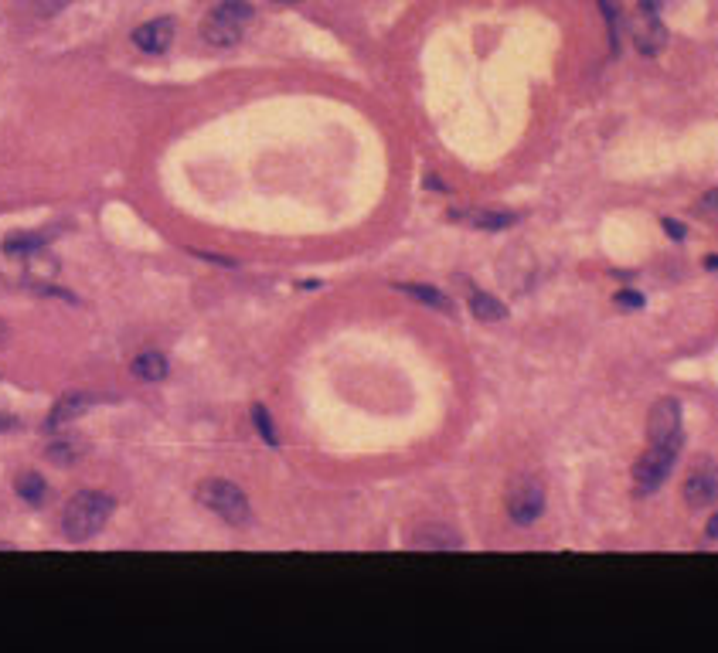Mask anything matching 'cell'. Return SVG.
I'll list each match as a JSON object with an SVG mask.
<instances>
[{
    "mask_svg": "<svg viewBox=\"0 0 718 653\" xmlns=\"http://www.w3.org/2000/svg\"><path fill=\"white\" fill-rule=\"evenodd\" d=\"M630 38L637 45L640 55H657L667 45V28L661 21V14L650 11V7L640 4V11L630 18Z\"/></svg>",
    "mask_w": 718,
    "mask_h": 653,
    "instance_id": "cell-8",
    "label": "cell"
},
{
    "mask_svg": "<svg viewBox=\"0 0 718 653\" xmlns=\"http://www.w3.org/2000/svg\"><path fill=\"white\" fill-rule=\"evenodd\" d=\"M698 208L708 215V222H718V191H708L705 198L698 201Z\"/></svg>",
    "mask_w": 718,
    "mask_h": 653,
    "instance_id": "cell-22",
    "label": "cell"
},
{
    "mask_svg": "<svg viewBox=\"0 0 718 653\" xmlns=\"http://www.w3.org/2000/svg\"><path fill=\"white\" fill-rule=\"evenodd\" d=\"M167 371H171V364H167L164 354H157V351H147L133 361V375L140 381H150V385H154V381H164Z\"/></svg>",
    "mask_w": 718,
    "mask_h": 653,
    "instance_id": "cell-12",
    "label": "cell"
},
{
    "mask_svg": "<svg viewBox=\"0 0 718 653\" xmlns=\"http://www.w3.org/2000/svg\"><path fill=\"white\" fill-rule=\"evenodd\" d=\"M470 313L480 320V324H501L508 320V307L501 300H494L491 293H470Z\"/></svg>",
    "mask_w": 718,
    "mask_h": 653,
    "instance_id": "cell-10",
    "label": "cell"
},
{
    "mask_svg": "<svg viewBox=\"0 0 718 653\" xmlns=\"http://www.w3.org/2000/svg\"><path fill=\"white\" fill-rule=\"evenodd\" d=\"M674 460H678V449L667 446H647V453L640 456L637 466H633V490L637 497H650L664 487V480L671 477Z\"/></svg>",
    "mask_w": 718,
    "mask_h": 653,
    "instance_id": "cell-5",
    "label": "cell"
},
{
    "mask_svg": "<svg viewBox=\"0 0 718 653\" xmlns=\"http://www.w3.org/2000/svg\"><path fill=\"white\" fill-rule=\"evenodd\" d=\"M616 307H623V310H640V307H644V293H637V290H620V293H616Z\"/></svg>",
    "mask_w": 718,
    "mask_h": 653,
    "instance_id": "cell-21",
    "label": "cell"
},
{
    "mask_svg": "<svg viewBox=\"0 0 718 653\" xmlns=\"http://www.w3.org/2000/svg\"><path fill=\"white\" fill-rule=\"evenodd\" d=\"M599 11L606 14V24H610V38H613V52L620 48V11H616V4L613 0H599Z\"/></svg>",
    "mask_w": 718,
    "mask_h": 653,
    "instance_id": "cell-18",
    "label": "cell"
},
{
    "mask_svg": "<svg viewBox=\"0 0 718 653\" xmlns=\"http://www.w3.org/2000/svg\"><path fill=\"white\" fill-rule=\"evenodd\" d=\"M133 45L147 55H164L174 45V18H154L133 31Z\"/></svg>",
    "mask_w": 718,
    "mask_h": 653,
    "instance_id": "cell-9",
    "label": "cell"
},
{
    "mask_svg": "<svg viewBox=\"0 0 718 653\" xmlns=\"http://www.w3.org/2000/svg\"><path fill=\"white\" fill-rule=\"evenodd\" d=\"M467 222H470L473 228H487V232H501V228L518 225V215H511V211H473V215H467Z\"/></svg>",
    "mask_w": 718,
    "mask_h": 653,
    "instance_id": "cell-13",
    "label": "cell"
},
{
    "mask_svg": "<svg viewBox=\"0 0 718 653\" xmlns=\"http://www.w3.org/2000/svg\"><path fill=\"white\" fill-rule=\"evenodd\" d=\"M280 4H293V0H280Z\"/></svg>",
    "mask_w": 718,
    "mask_h": 653,
    "instance_id": "cell-27",
    "label": "cell"
},
{
    "mask_svg": "<svg viewBox=\"0 0 718 653\" xmlns=\"http://www.w3.org/2000/svg\"><path fill=\"white\" fill-rule=\"evenodd\" d=\"M252 21V7L246 0H225L201 21V38L211 48H232L246 38V24Z\"/></svg>",
    "mask_w": 718,
    "mask_h": 653,
    "instance_id": "cell-2",
    "label": "cell"
},
{
    "mask_svg": "<svg viewBox=\"0 0 718 653\" xmlns=\"http://www.w3.org/2000/svg\"><path fill=\"white\" fill-rule=\"evenodd\" d=\"M412 548H436V551H456L463 548L460 534L446 531V528H422L412 534Z\"/></svg>",
    "mask_w": 718,
    "mask_h": 653,
    "instance_id": "cell-11",
    "label": "cell"
},
{
    "mask_svg": "<svg viewBox=\"0 0 718 653\" xmlns=\"http://www.w3.org/2000/svg\"><path fill=\"white\" fill-rule=\"evenodd\" d=\"M647 436L650 446H667V449H678L684 446V429H681V402L678 398H657L647 412Z\"/></svg>",
    "mask_w": 718,
    "mask_h": 653,
    "instance_id": "cell-4",
    "label": "cell"
},
{
    "mask_svg": "<svg viewBox=\"0 0 718 653\" xmlns=\"http://www.w3.org/2000/svg\"><path fill=\"white\" fill-rule=\"evenodd\" d=\"M664 232H667V239H674V242H684L688 239V228H684L681 222H674V218H664Z\"/></svg>",
    "mask_w": 718,
    "mask_h": 653,
    "instance_id": "cell-23",
    "label": "cell"
},
{
    "mask_svg": "<svg viewBox=\"0 0 718 653\" xmlns=\"http://www.w3.org/2000/svg\"><path fill=\"white\" fill-rule=\"evenodd\" d=\"M701 266L712 269V273H718V256H705V259H701Z\"/></svg>",
    "mask_w": 718,
    "mask_h": 653,
    "instance_id": "cell-25",
    "label": "cell"
},
{
    "mask_svg": "<svg viewBox=\"0 0 718 653\" xmlns=\"http://www.w3.org/2000/svg\"><path fill=\"white\" fill-rule=\"evenodd\" d=\"M4 249L11 252V256H18V252H38V249H41V239H38V235H11Z\"/></svg>",
    "mask_w": 718,
    "mask_h": 653,
    "instance_id": "cell-19",
    "label": "cell"
},
{
    "mask_svg": "<svg viewBox=\"0 0 718 653\" xmlns=\"http://www.w3.org/2000/svg\"><path fill=\"white\" fill-rule=\"evenodd\" d=\"M426 188H436V191H443V181H439V177H426Z\"/></svg>",
    "mask_w": 718,
    "mask_h": 653,
    "instance_id": "cell-26",
    "label": "cell"
},
{
    "mask_svg": "<svg viewBox=\"0 0 718 653\" xmlns=\"http://www.w3.org/2000/svg\"><path fill=\"white\" fill-rule=\"evenodd\" d=\"M116 511V500L99 494V490H82L75 494L62 511V531L69 541H89L106 528L109 514Z\"/></svg>",
    "mask_w": 718,
    "mask_h": 653,
    "instance_id": "cell-1",
    "label": "cell"
},
{
    "mask_svg": "<svg viewBox=\"0 0 718 653\" xmlns=\"http://www.w3.org/2000/svg\"><path fill=\"white\" fill-rule=\"evenodd\" d=\"M681 497L691 511H708L718 500V463L715 460H695L688 470V477L681 483Z\"/></svg>",
    "mask_w": 718,
    "mask_h": 653,
    "instance_id": "cell-6",
    "label": "cell"
},
{
    "mask_svg": "<svg viewBox=\"0 0 718 653\" xmlns=\"http://www.w3.org/2000/svg\"><path fill=\"white\" fill-rule=\"evenodd\" d=\"M545 511V487L535 477H521L508 490V514L514 524H535Z\"/></svg>",
    "mask_w": 718,
    "mask_h": 653,
    "instance_id": "cell-7",
    "label": "cell"
},
{
    "mask_svg": "<svg viewBox=\"0 0 718 653\" xmlns=\"http://www.w3.org/2000/svg\"><path fill=\"white\" fill-rule=\"evenodd\" d=\"M705 538H708V541H718V514L708 517V524H705Z\"/></svg>",
    "mask_w": 718,
    "mask_h": 653,
    "instance_id": "cell-24",
    "label": "cell"
},
{
    "mask_svg": "<svg viewBox=\"0 0 718 653\" xmlns=\"http://www.w3.org/2000/svg\"><path fill=\"white\" fill-rule=\"evenodd\" d=\"M198 500L208 507L211 514H218L222 521L232 524V528H242V524L252 521L249 500L232 480H205L198 487Z\"/></svg>",
    "mask_w": 718,
    "mask_h": 653,
    "instance_id": "cell-3",
    "label": "cell"
},
{
    "mask_svg": "<svg viewBox=\"0 0 718 653\" xmlns=\"http://www.w3.org/2000/svg\"><path fill=\"white\" fill-rule=\"evenodd\" d=\"M69 4H75V0H28V7L38 14V18H52V14L65 11Z\"/></svg>",
    "mask_w": 718,
    "mask_h": 653,
    "instance_id": "cell-20",
    "label": "cell"
},
{
    "mask_svg": "<svg viewBox=\"0 0 718 653\" xmlns=\"http://www.w3.org/2000/svg\"><path fill=\"white\" fill-rule=\"evenodd\" d=\"M45 480L38 477V473H21V480H18V494L21 500H28V504H41L45 500Z\"/></svg>",
    "mask_w": 718,
    "mask_h": 653,
    "instance_id": "cell-16",
    "label": "cell"
},
{
    "mask_svg": "<svg viewBox=\"0 0 718 653\" xmlns=\"http://www.w3.org/2000/svg\"><path fill=\"white\" fill-rule=\"evenodd\" d=\"M252 422H256V429H259V436H263V443L276 446V426H273V419H269L266 405H256V409H252Z\"/></svg>",
    "mask_w": 718,
    "mask_h": 653,
    "instance_id": "cell-17",
    "label": "cell"
},
{
    "mask_svg": "<svg viewBox=\"0 0 718 653\" xmlns=\"http://www.w3.org/2000/svg\"><path fill=\"white\" fill-rule=\"evenodd\" d=\"M0 337H4V324H0Z\"/></svg>",
    "mask_w": 718,
    "mask_h": 653,
    "instance_id": "cell-28",
    "label": "cell"
},
{
    "mask_svg": "<svg viewBox=\"0 0 718 653\" xmlns=\"http://www.w3.org/2000/svg\"><path fill=\"white\" fill-rule=\"evenodd\" d=\"M399 290L405 296H412V300H419V303H426V307H436V310H443V313H450L453 310V303L446 300L443 293L433 290V286H416V283H399Z\"/></svg>",
    "mask_w": 718,
    "mask_h": 653,
    "instance_id": "cell-14",
    "label": "cell"
},
{
    "mask_svg": "<svg viewBox=\"0 0 718 653\" xmlns=\"http://www.w3.org/2000/svg\"><path fill=\"white\" fill-rule=\"evenodd\" d=\"M92 402L89 395H69V398H62V402L55 405V412H52V419H48V426H65L69 419H75V415H82L86 412V405Z\"/></svg>",
    "mask_w": 718,
    "mask_h": 653,
    "instance_id": "cell-15",
    "label": "cell"
}]
</instances>
